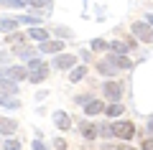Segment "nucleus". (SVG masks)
<instances>
[{
    "label": "nucleus",
    "mask_w": 153,
    "mask_h": 150,
    "mask_svg": "<svg viewBox=\"0 0 153 150\" xmlns=\"http://www.w3.org/2000/svg\"><path fill=\"white\" fill-rule=\"evenodd\" d=\"M105 94H107L110 99H117V97H120V84H117V81H107V84H105Z\"/></svg>",
    "instance_id": "ddd939ff"
},
{
    "label": "nucleus",
    "mask_w": 153,
    "mask_h": 150,
    "mask_svg": "<svg viewBox=\"0 0 153 150\" xmlns=\"http://www.w3.org/2000/svg\"><path fill=\"white\" fill-rule=\"evenodd\" d=\"M23 41H26V38H23L21 33H16V31H13V33H8V43H13V46H21Z\"/></svg>",
    "instance_id": "aec40b11"
},
{
    "label": "nucleus",
    "mask_w": 153,
    "mask_h": 150,
    "mask_svg": "<svg viewBox=\"0 0 153 150\" xmlns=\"http://www.w3.org/2000/svg\"><path fill=\"white\" fill-rule=\"evenodd\" d=\"M28 38H33V41H46L49 33H46L44 28H31V31H28Z\"/></svg>",
    "instance_id": "f3484780"
},
{
    "label": "nucleus",
    "mask_w": 153,
    "mask_h": 150,
    "mask_svg": "<svg viewBox=\"0 0 153 150\" xmlns=\"http://www.w3.org/2000/svg\"><path fill=\"white\" fill-rule=\"evenodd\" d=\"M16 127H18V122H16V120H10V117L0 120V132H3V135H10Z\"/></svg>",
    "instance_id": "4468645a"
},
{
    "label": "nucleus",
    "mask_w": 153,
    "mask_h": 150,
    "mask_svg": "<svg viewBox=\"0 0 153 150\" xmlns=\"http://www.w3.org/2000/svg\"><path fill=\"white\" fill-rule=\"evenodd\" d=\"M56 64V69H71V66L76 64V56H71V54H61L59 59L54 61Z\"/></svg>",
    "instance_id": "0eeeda50"
},
{
    "label": "nucleus",
    "mask_w": 153,
    "mask_h": 150,
    "mask_svg": "<svg viewBox=\"0 0 153 150\" xmlns=\"http://www.w3.org/2000/svg\"><path fill=\"white\" fill-rule=\"evenodd\" d=\"M112 135L120 140H130L133 135H135V125L133 122H115L112 125Z\"/></svg>",
    "instance_id": "7ed1b4c3"
},
{
    "label": "nucleus",
    "mask_w": 153,
    "mask_h": 150,
    "mask_svg": "<svg viewBox=\"0 0 153 150\" xmlns=\"http://www.w3.org/2000/svg\"><path fill=\"white\" fill-rule=\"evenodd\" d=\"M130 31H133V36H135L138 41L153 43V28L148 26V23H143V21H135V23L130 26Z\"/></svg>",
    "instance_id": "f03ea898"
},
{
    "label": "nucleus",
    "mask_w": 153,
    "mask_h": 150,
    "mask_svg": "<svg viewBox=\"0 0 153 150\" xmlns=\"http://www.w3.org/2000/svg\"><path fill=\"white\" fill-rule=\"evenodd\" d=\"M84 112H87V115H100V112H105V104L97 102V99H92V102L84 104Z\"/></svg>",
    "instance_id": "f8f14e48"
},
{
    "label": "nucleus",
    "mask_w": 153,
    "mask_h": 150,
    "mask_svg": "<svg viewBox=\"0 0 153 150\" xmlns=\"http://www.w3.org/2000/svg\"><path fill=\"white\" fill-rule=\"evenodd\" d=\"M148 130H151V132H153V120H151V122H148Z\"/></svg>",
    "instance_id": "cd10ccee"
},
{
    "label": "nucleus",
    "mask_w": 153,
    "mask_h": 150,
    "mask_svg": "<svg viewBox=\"0 0 153 150\" xmlns=\"http://www.w3.org/2000/svg\"><path fill=\"white\" fill-rule=\"evenodd\" d=\"M5 150H21V140H16V137L5 140Z\"/></svg>",
    "instance_id": "412c9836"
},
{
    "label": "nucleus",
    "mask_w": 153,
    "mask_h": 150,
    "mask_svg": "<svg viewBox=\"0 0 153 150\" xmlns=\"http://www.w3.org/2000/svg\"><path fill=\"white\" fill-rule=\"evenodd\" d=\"M46 76H49V64H44V61H28V79L33 81V84H38V81H46Z\"/></svg>",
    "instance_id": "f257e3e1"
},
{
    "label": "nucleus",
    "mask_w": 153,
    "mask_h": 150,
    "mask_svg": "<svg viewBox=\"0 0 153 150\" xmlns=\"http://www.w3.org/2000/svg\"><path fill=\"white\" fill-rule=\"evenodd\" d=\"M61 48H64V41H49V38H46V41L41 43V51H46V54H56Z\"/></svg>",
    "instance_id": "1a4fd4ad"
},
{
    "label": "nucleus",
    "mask_w": 153,
    "mask_h": 150,
    "mask_svg": "<svg viewBox=\"0 0 153 150\" xmlns=\"http://www.w3.org/2000/svg\"><path fill=\"white\" fill-rule=\"evenodd\" d=\"M143 150H153V140H146L143 143Z\"/></svg>",
    "instance_id": "bb28decb"
},
{
    "label": "nucleus",
    "mask_w": 153,
    "mask_h": 150,
    "mask_svg": "<svg viewBox=\"0 0 153 150\" xmlns=\"http://www.w3.org/2000/svg\"><path fill=\"white\" fill-rule=\"evenodd\" d=\"M18 18H0V33H13L18 28Z\"/></svg>",
    "instance_id": "6e6552de"
},
{
    "label": "nucleus",
    "mask_w": 153,
    "mask_h": 150,
    "mask_svg": "<svg viewBox=\"0 0 153 150\" xmlns=\"http://www.w3.org/2000/svg\"><path fill=\"white\" fill-rule=\"evenodd\" d=\"M16 89H18V86H16V81H13V79H3V81H0V97L16 94Z\"/></svg>",
    "instance_id": "9b49d317"
},
{
    "label": "nucleus",
    "mask_w": 153,
    "mask_h": 150,
    "mask_svg": "<svg viewBox=\"0 0 153 150\" xmlns=\"http://www.w3.org/2000/svg\"><path fill=\"white\" fill-rule=\"evenodd\" d=\"M0 76H3V79H13V81H23L28 76V69H23V66H10L8 71H0Z\"/></svg>",
    "instance_id": "20e7f679"
},
{
    "label": "nucleus",
    "mask_w": 153,
    "mask_h": 150,
    "mask_svg": "<svg viewBox=\"0 0 153 150\" xmlns=\"http://www.w3.org/2000/svg\"><path fill=\"white\" fill-rule=\"evenodd\" d=\"M26 5H33V8H44V5H49L51 0H23Z\"/></svg>",
    "instance_id": "4be33fe9"
},
{
    "label": "nucleus",
    "mask_w": 153,
    "mask_h": 150,
    "mask_svg": "<svg viewBox=\"0 0 153 150\" xmlns=\"http://www.w3.org/2000/svg\"><path fill=\"white\" fill-rule=\"evenodd\" d=\"M54 122H56V127H59V130H69L71 127V120H69V115H66V112H56L54 115Z\"/></svg>",
    "instance_id": "9d476101"
},
{
    "label": "nucleus",
    "mask_w": 153,
    "mask_h": 150,
    "mask_svg": "<svg viewBox=\"0 0 153 150\" xmlns=\"http://www.w3.org/2000/svg\"><path fill=\"white\" fill-rule=\"evenodd\" d=\"M0 5H10V8H18V5H23V0H0Z\"/></svg>",
    "instance_id": "5701e85b"
},
{
    "label": "nucleus",
    "mask_w": 153,
    "mask_h": 150,
    "mask_svg": "<svg viewBox=\"0 0 153 150\" xmlns=\"http://www.w3.org/2000/svg\"><path fill=\"white\" fill-rule=\"evenodd\" d=\"M105 112H107L110 117H117V115H123V104H107Z\"/></svg>",
    "instance_id": "6ab92c4d"
},
{
    "label": "nucleus",
    "mask_w": 153,
    "mask_h": 150,
    "mask_svg": "<svg viewBox=\"0 0 153 150\" xmlns=\"http://www.w3.org/2000/svg\"><path fill=\"white\" fill-rule=\"evenodd\" d=\"M110 48H112L115 54H128L133 48V41H120V38H115V41H110Z\"/></svg>",
    "instance_id": "423d86ee"
},
{
    "label": "nucleus",
    "mask_w": 153,
    "mask_h": 150,
    "mask_svg": "<svg viewBox=\"0 0 153 150\" xmlns=\"http://www.w3.org/2000/svg\"><path fill=\"white\" fill-rule=\"evenodd\" d=\"M0 104H8V107H18L16 99H10V97H0Z\"/></svg>",
    "instance_id": "b1692460"
},
{
    "label": "nucleus",
    "mask_w": 153,
    "mask_h": 150,
    "mask_svg": "<svg viewBox=\"0 0 153 150\" xmlns=\"http://www.w3.org/2000/svg\"><path fill=\"white\" fill-rule=\"evenodd\" d=\"M54 145H56V148H59V150H66V140H54Z\"/></svg>",
    "instance_id": "a878e982"
},
{
    "label": "nucleus",
    "mask_w": 153,
    "mask_h": 150,
    "mask_svg": "<svg viewBox=\"0 0 153 150\" xmlns=\"http://www.w3.org/2000/svg\"><path fill=\"white\" fill-rule=\"evenodd\" d=\"M84 74H87V66H76V69L71 71L69 81H79V79H84Z\"/></svg>",
    "instance_id": "a211bd4d"
},
{
    "label": "nucleus",
    "mask_w": 153,
    "mask_h": 150,
    "mask_svg": "<svg viewBox=\"0 0 153 150\" xmlns=\"http://www.w3.org/2000/svg\"><path fill=\"white\" fill-rule=\"evenodd\" d=\"M112 61L117 64V69H130V66H133V61L128 59L125 54H117V56H112Z\"/></svg>",
    "instance_id": "dca6fc26"
},
{
    "label": "nucleus",
    "mask_w": 153,
    "mask_h": 150,
    "mask_svg": "<svg viewBox=\"0 0 153 150\" xmlns=\"http://www.w3.org/2000/svg\"><path fill=\"white\" fill-rule=\"evenodd\" d=\"M110 43H105V41H92V48L94 51H102V48H107Z\"/></svg>",
    "instance_id": "393cba45"
},
{
    "label": "nucleus",
    "mask_w": 153,
    "mask_h": 150,
    "mask_svg": "<svg viewBox=\"0 0 153 150\" xmlns=\"http://www.w3.org/2000/svg\"><path fill=\"white\" fill-rule=\"evenodd\" d=\"M82 135H84V140H94L97 137V127H94V125H89V122H82Z\"/></svg>",
    "instance_id": "2eb2a0df"
},
{
    "label": "nucleus",
    "mask_w": 153,
    "mask_h": 150,
    "mask_svg": "<svg viewBox=\"0 0 153 150\" xmlns=\"http://www.w3.org/2000/svg\"><path fill=\"white\" fill-rule=\"evenodd\" d=\"M97 71L105 74V76H115L117 74V64L112 59H102V61H97Z\"/></svg>",
    "instance_id": "39448f33"
}]
</instances>
